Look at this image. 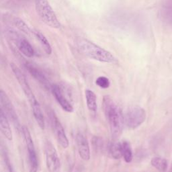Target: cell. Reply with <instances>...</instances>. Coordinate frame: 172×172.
Masks as SVG:
<instances>
[{
    "label": "cell",
    "mask_w": 172,
    "mask_h": 172,
    "mask_svg": "<svg viewBox=\"0 0 172 172\" xmlns=\"http://www.w3.org/2000/svg\"><path fill=\"white\" fill-rule=\"evenodd\" d=\"M93 148L96 151H100L102 150L103 146V139L100 136H94L92 140Z\"/></svg>",
    "instance_id": "cell-23"
},
{
    "label": "cell",
    "mask_w": 172,
    "mask_h": 172,
    "mask_svg": "<svg viewBox=\"0 0 172 172\" xmlns=\"http://www.w3.org/2000/svg\"><path fill=\"white\" fill-rule=\"evenodd\" d=\"M47 114L57 142L63 149H67L69 145V142L61 122H60L56 114L52 110H48Z\"/></svg>",
    "instance_id": "cell-7"
},
{
    "label": "cell",
    "mask_w": 172,
    "mask_h": 172,
    "mask_svg": "<svg viewBox=\"0 0 172 172\" xmlns=\"http://www.w3.org/2000/svg\"><path fill=\"white\" fill-rule=\"evenodd\" d=\"M0 103H1V108L4 110L8 119L11 120L14 128L19 133L22 132V126L20 124L16 110L6 93L2 90L0 91Z\"/></svg>",
    "instance_id": "cell-6"
},
{
    "label": "cell",
    "mask_w": 172,
    "mask_h": 172,
    "mask_svg": "<svg viewBox=\"0 0 172 172\" xmlns=\"http://www.w3.org/2000/svg\"><path fill=\"white\" fill-rule=\"evenodd\" d=\"M169 172H172V165L171 166V168H170V169H169Z\"/></svg>",
    "instance_id": "cell-24"
},
{
    "label": "cell",
    "mask_w": 172,
    "mask_h": 172,
    "mask_svg": "<svg viewBox=\"0 0 172 172\" xmlns=\"http://www.w3.org/2000/svg\"><path fill=\"white\" fill-rule=\"evenodd\" d=\"M85 95L87 108L92 112H95L98 109L97 98L95 93L92 90L86 89L85 90Z\"/></svg>",
    "instance_id": "cell-15"
},
{
    "label": "cell",
    "mask_w": 172,
    "mask_h": 172,
    "mask_svg": "<svg viewBox=\"0 0 172 172\" xmlns=\"http://www.w3.org/2000/svg\"><path fill=\"white\" fill-rule=\"evenodd\" d=\"M10 67H11L12 72H13L17 82H18L20 87H21L23 92H24L25 95L26 96L28 100L30 107H31L32 111L33 112L34 117L38 125L39 126V127L42 130H44L45 126V121L41 107H40L39 101L37 100L36 98L35 97L34 93L32 92L31 87H30L29 83L26 79V76L22 72V71L20 69V68L17 67L14 63H11L10 64Z\"/></svg>",
    "instance_id": "cell-1"
},
{
    "label": "cell",
    "mask_w": 172,
    "mask_h": 172,
    "mask_svg": "<svg viewBox=\"0 0 172 172\" xmlns=\"http://www.w3.org/2000/svg\"><path fill=\"white\" fill-rule=\"evenodd\" d=\"M95 84L102 89H108L110 87V81L107 77L100 76L96 79Z\"/></svg>",
    "instance_id": "cell-21"
},
{
    "label": "cell",
    "mask_w": 172,
    "mask_h": 172,
    "mask_svg": "<svg viewBox=\"0 0 172 172\" xmlns=\"http://www.w3.org/2000/svg\"><path fill=\"white\" fill-rule=\"evenodd\" d=\"M109 152L112 157L114 159H120L122 157V143L119 141H113L110 144L109 147Z\"/></svg>",
    "instance_id": "cell-18"
},
{
    "label": "cell",
    "mask_w": 172,
    "mask_h": 172,
    "mask_svg": "<svg viewBox=\"0 0 172 172\" xmlns=\"http://www.w3.org/2000/svg\"><path fill=\"white\" fill-rule=\"evenodd\" d=\"M122 157L126 163H130L133 160V154L131 145L129 142L126 141H123L122 143Z\"/></svg>",
    "instance_id": "cell-19"
},
{
    "label": "cell",
    "mask_w": 172,
    "mask_h": 172,
    "mask_svg": "<svg viewBox=\"0 0 172 172\" xmlns=\"http://www.w3.org/2000/svg\"><path fill=\"white\" fill-rule=\"evenodd\" d=\"M22 134H23L25 143L28 152V161H29V172H37L39 168V163L36 152L35 150L33 140H32L31 134L27 126H22Z\"/></svg>",
    "instance_id": "cell-8"
},
{
    "label": "cell",
    "mask_w": 172,
    "mask_h": 172,
    "mask_svg": "<svg viewBox=\"0 0 172 172\" xmlns=\"http://www.w3.org/2000/svg\"><path fill=\"white\" fill-rule=\"evenodd\" d=\"M151 163L154 168L160 171H165L168 169V161L164 158L159 157H153L151 159Z\"/></svg>",
    "instance_id": "cell-20"
},
{
    "label": "cell",
    "mask_w": 172,
    "mask_h": 172,
    "mask_svg": "<svg viewBox=\"0 0 172 172\" xmlns=\"http://www.w3.org/2000/svg\"><path fill=\"white\" fill-rule=\"evenodd\" d=\"M12 22L15 26H16L20 31L23 32V33L26 34L27 35H31L34 34V30H32L29 27L26 22H25L23 20L20 18L18 17H14L12 19Z\"/></svg>",
    "instance_id": "cell-16"
},
{
    "label": "cell",
    "mask_w": 172,
    "mask_h": 172,
    "mask_svg": "<svg viewBox=\"0 0 172 172\" xmlns=\"http://www.w3.org/2000/svg\"><path fill=\"white\" fill-rule=\"evenodd\" d=\"M34 34L35 36L37 38V39L39 40L40 44L42 45L43 49L47 53V55H50L52 53V47L50 46L49 40H47L46 36L44 34L41 33V32L39 30H34Z\"/></svg>",
    "instance_id": "cell-17"
},
{
    "label": "cell",
    "mask_w": 172,
    "mask_h": 172,
    "mask_svg": "<svg viewBox=\"0 0 172 172\" xmlns=\"http://www.w3.org/2000/svg\"><path fill=\"white\" fill-rule=\"evenodd\" d=\"M77 45L80 51L90 59L106 63L116 61V58L112 53L89 40L79 38L77 40Z\"/></svg>",
    "instance_id": "cell-3"
},
{
    "label": "cell",
    "mask_w": 172,
    "mask_h": 172,
    "mask_svg": "<svg viewBox=\"0 0 172 172\" xmlns=\"http://www.w3.org/2000/svg\"><path fill=\"white\" fill-rule=\"evenodd\" d=\"M24 67L31 75V76L33 77L42 86V87H44L47 90H51L52 84L50 83L49 80L47 79L46 75L43 73L41 70L28 62L25 63Z\"/></svg>",
    "instance_id": "cell-10"
},
{
    "label": "cell",
    "mask_w": 172,
    "mask_h": 172,
    "mask_svg": "<svg viewBox=\"0 0 172 172\" xmlns=\"http://www.w3.org/2000/svg\"><path fill=\"white\" fill-rule=\"evenodd\" d=\"M1 152H2V156H3L4 163L7 167V170L9 171V172H16V171H15V169L14 168L13 165H12L11 161H10V159L8 155V153H7V149L5 148H2Z\"/></svg>",
    "instance_id": "cell-22"
},
{
    "label": "cell",
    "mask_w": 172,
    "mask_h": 172,
    "mask_svg": "<svg viewBox=\"0 0 172 172\" xmlns=\"http://www.w3.org/2000/svg\"><path fill=\"white\" fill-rule=\"evenodd\" d=\"M46 165L49 172H57L60 168V159L53 144L49 141L44 143Z\"/></svg>",
    "instance_id": "cell-9"
},
{
    "label": "cell",
    "mask_w": 172,
    "mask_h": 172,
    "mask_svg": "<svg viewBox=\"0 0 172 172\" xmlns=\"http://www.w3.org/2000/svg\"><path fill=\"white\" fill-rule=\"evenodd\" d=\"M102 107L106 119L109 123L111 135L116 140L122 135L125 125L122 111L108 95L103 97Z\"/></svg>",
    "instance_id": "cell-2"
},
{
    "label": "cell",
    "mask_w": 172,
    "mask_h": 172,
    "mask_svg": "<svg viewBox=\"0 0 172 172\" xmlns=\"http://www.w3.org/2000/svg\"><path fill=\"white\" fill-rule=\"evenodd\" d=\"M17 47L20 52L22 53L24 56L28 58H32L34 55V50L30 43L24 38L17 43Z\"/></svg>",
    "instance_id": "cell-14"
},
{
    "label": "cell",
    "mask_w": 172,
    "mask_h": 172,
    "mask_svg": "<svg viewBox=\"0 0 172 172\" xmlns=\"http://www.w3.org/2000/svg\"><path fill=\"white\" fill-rule=\"evenodd\" d=\"M78 153L83 161H89L90 159V148L86 136L82 133H77L75 137Z\"/></svg>",
    "instance_id": "cell-12"
},
{
    "label": "cell",
    "mask_w": 172,
    "mask_h": 172,
    "mask_svg": "<svg viewBox=\"0 0 172 172\" xmlns=\"http://www.w3.org/2000/svg\"><path fill=\"white\" fill-rule=\"evenodd\" d=\"M35 9L40 20L52 28H59L61 26L52 7L47 0H35Z\"/></svg>",
    "instance_id": "cell-4"
},
{
    "label": "cell",
    "mask_w": 172,
    "mask_h": 172,
    "mask_svg": "<svg viewBox=\"0 0 172 172\" xmlns=\"http://www.w3.org/2000/svg\"><path fill=\"white\" fill-rule=\"evenodd\" d=\"M0 129L1 133L7 140L12 141L13 139V135L10 128L8 118L1 108L0 109Z\"/></svg>",
    "instance_id": "cell-13"
},
{
    "label": "cell",
    "mask_w": 172,
    "mask_h": 172,
    "mask_svg": "<svg viewBox=\"0 0 172 172\" xmlns=\"http://www.w3.org/2000/svg\"><path fill=\"white\" fill-rule=\"evenodd\" d=\"M125 125L128 129L137 128L146 119L145 110L139 106H131L127 108L124 116Z\"/></svg>",
    "instance_id": "cell-5"
},
{
    "label": "cell",
    "mask_w": 172,
    "mask_h": 172,
    "mask_svg": "<svg viewBox=\"0 0 172 172\" xmlns=\"http://www.w3.org/2000/svg\"><path fill=\"white\" fill-rule=\"evenodd\" d=\"M51 92L55 99L62 108V109L67 112H73L74 110L73 106L65 95L63 88L57 84H52Z\"/></svg>",
    "instance_id": "cell-11"
}]
</instances>
